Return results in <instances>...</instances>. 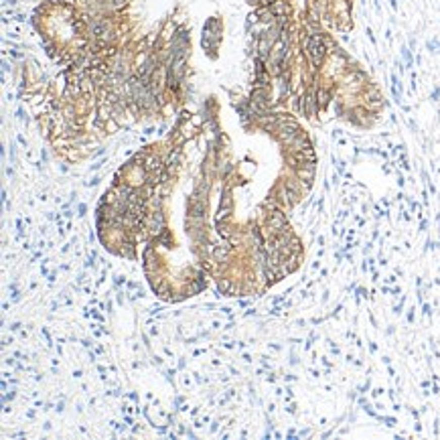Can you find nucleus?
Wrapping results in <instances>:
<instances>
[]
</instances>
